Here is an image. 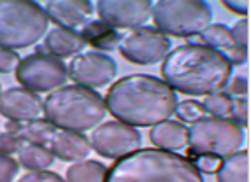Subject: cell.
Masks as SVG:
<instances>
[{
    "label": "cell",
    "mask_w": 251,
    "mask_h": 182,
    "mask_svg": "<svg viewBox=\"0 0 251 182\" xmlns=\"http://www.w3.org/2000/svg\"><path fill=\"white\" fill-rule=\"evenodd\" d=\"M46 11L35 2L0 0V49H25L48 33Z\"/></svg>",
    "instance_id": "cell-5"
},
{
    "label": "cell",
    "mask_w": 251,
    "mask_h": 182,
    "mask_svg": "<svg viewBox=\"0 0 251 182\" xmlns=\"http://www.w3.org/2000/svg\"><path fill=\"white\" fill-rule=\"evenodd\" d=\"M195 161H192L197 166L201 174H216L220 165H222L223 158L220 156H211V154H195Z\"/></svg>",
    "instance_id": "cell-28"
},
{
    "label": "cell",
    "mask_w": 251,
    "mask_h": 182,
    "mask_svg": "<svg viewBox=\"0 0 251 182\" xmlns=\"http://www.w3.org/2000/svg\"><path fill=\"white\" fill-rule=\"evenodd\" d=\"M44 104L37 93L25 88H9L0 95V114L11 121L28 123L42 116Z\"/></svg>",
    "instance_id": "cell-13"
},
{
    "label": "cell",
    "mask_w": 251,
    "mask_h": 182,
    "mask_svg": "<svg viewBox=\"0 0 251 182\" xmlns=\"http://www.w3.org/2000/svg\"><path fill=\"white\" fill-rule=\"evenodd\" d=\"M18 159L23 168L30 170V172H42L48 170L54 161V154L51 153L50 147L39 144H28L25 142L23 147L18 153Z\"/></svg>",
    "instance_id": "cell-20"
},
{
    "label": "cell",
    "mask_w": 251,
    "mask_h": 182,
    "mask_svg": "<svg viewBox=\"0 0 251 182\" xmlns=\"http://www.w3.org/2000/svg\"><path fill=\"white\" fill-rule=\"evenodd\" d=\"M230 33H232V39H234L235 46L248 47V44H250V23H248V20L237 21L230 28Z\"/></svg>",
    "instance_id": "cell-32"
},
{
    "label": "cell",
    "mask_w": 251,
    "mask_h": 182,
    "mask_svg": "<svg viewBox=\"0 0 251 182\" xmlns=\"http://www.w3.org/2000/svg\"><path fill=\"white\" fill-rule=\"evenodd\" d=\"M150 0H100L97 4V14L100 21L113 28H139L151 18Z\"/></svg>",
    "instance_id": "cell-12"
},
{
    "label": "cell",
    "mask_w": 251,
    "mask_h": 182,
    "mask_svg": "<svg viewBox=\"0 0 251 182\" xmlns=\"http://www.w3.org/2000/svg\"><path fill=\"white\" fill-rule=\"evenodd\" d=\"M56 132H58V128H56L54 124H51L50 121L35 119V121H28V123L21 124V130L18 135L23 138V142L50 147L54 135H56Z\"/></svg>",
    "instance_id": "cell-21"
},
{
    "label": "cell",
    "mask_w": 251,
    "mask_h": 182,
    "mask_svg": "<svg viewBox=\"0 0 251 182\" xmlns=\"http://www.w3.org/2000/svg\"><path fill=\"white\" fill-rule=\"evenodd\" d=\"M23 138L16 133L11 132H2L0 133V154H5V156H13L18 154L20 149L23 147Z\"/></svg>",
    "instance_id": "cell-26"
},
{
    "label": "cell",
    "mask_w": 251,
    "mask_h": 182,
    "mask_svg": "<svg viewBox=\"0 0 251 182\" xmlns=\"http://www.w3.org/2000/svg\"><path fill=\"white\" fill-rule=\"evenodd\" d=\"M84 39L81 37L79 32L75 30H67V28H53L46 33L44 44L39 46L37 53L50 54L54 58H71L74 54H81V51L84 49Z\"/></svg>",
    "instance_id": "cell-15"
},
{
    "label": "cell",
    "mask_w": 251,
    "mask_h": 182,
    "mask_svg": "<svg viewBox=\"0 0 251 182\" xmlns=\"http://www.w3.org/2000/svg\"><path fill=\"white\" fill-rule=\"evenodd\" d=\"M244 130L230 119L201 117L186 128V145L193 154H211L226 158L241 151Z\"/></svg>",
    "instance_id": "cell-7"
},
{
    "label": "cell",
    "mask_w": 251,
    "mask_h": 182,
    "mask_svg": "<svg viewBox=\"0 0 251 182\" xmlns=\"http://www.w3.org/2000/svg\"><path fill=\"white\" fill-rule=\"evenodd\" d=\"M105 111L128 126H155L176 112L177 95L162 79L153 75H126L109 88Z\"/></svg>",
    "instance_id": "cell-1"
},
{
    "label": "cell",
    "mask_w": 251,
    "mask_h": 182,
    "mask_svg": "<svg viewBox=\"0 0 251 182\" xmlns=\"http://www.w3.org/2000/svg\"><path fill=\"white\" fill-rule=\"evenodd\" d=\"M222 5L228 11L235 14H241V16H246L248 11H250V2L248 0H241V2H234V0H225L222 2Z\"/></svg>",
    "instance_id": "cell-35"
},
{
    "label": "cell",
    "mask_w": 251,
    "mask_h": 182,
    "mask_svg": "<svg viewBox=\"0 0 251 182\" xmlns=\"http://www.w3.org/2000/svg\"><path fill=\"white\" fill-rule=\"evenodd\" d=\"M216 175L218 182H250V153L237 151L223 158Z\"/></svg>",
    "instance_id": "cell-19"
},
{
    "label": "cell",
    "mask_w": 251,
    "mask_h": 182,
    "mask_svg": "<svg viewBox=\"0 0 251 182\" xmlns=\"http://www.w3.org/2000/svg\"><path fill=\"white\" fill-rule=\"evenodd\" d=\"M44 116L58 130L84 133L104 121L105 104L95 90L77 84L62 86L44 100Z\"/></svg>",
    "instance_id": "cell-4"
},
{
    "label": "cell",
    "mask_w": 251,
    "mask_h": 182,
    "mask_svg": "<svg viewBox=\"0 0 251 182\" xmlns=\"http://www.w3.org/2000/svg\"><path fill=\"white\" fill-rule=\"evenodd\" d=\"M223 93H226V95L230 96H235V98H244L248 93V79L244 77V75H235V77L228 79V83H226V86L223 88Z\"/></svg>",
    "instance_id": "cell-30"
},
{
    "label": "cell",
    "mask_w": 251,
    "mask_h": 182,
    "mask_svg": "<svg viewBox=\"0 0 251 182\" xmlns=\"http://www.w3.org/2000/svg\"><path fill=\"white\" fill-rule=\"evenodd\" d=\"M67 70L69 77L77 86L95 90V88L107 86L109 83H113L118 67L113 58L97 53V51H90V53L77 54L67 67Z\"/></svg>",
    "instance_id": "cell-11"
},
{
    "label": "cell",
    "mask_w": 251,
    "mask_h": 182,
    "mask_svg": "<svg viewBox=\"0 0 251 182\" xmlns=\"http://www.w3.org/2000/svg\"><path fill=\"white\" fill-rule=\"evenodd\" d=\"M90 144L100 156L120 159L141 147V133L122 121H107L93 130Z\"/></svg>",
    "instance_id": "cell-10"
},
{
    "label": "cell",
    "mask_w": 251,
    "mask_h": 182,
    "mask_svg": "<svg viewBox=\"0 0 251 182\" xmlns=\"http://www.w3.org/2000/svg\"><path fill=\"white\" fill-rule=\"evenodd\" d=\"M44 11L48 20L53 21L58 28L74 30L88 23L93 5L88 0H51L46 4Z\"/></svg>",
    "instance_id": "cell-14"
},
{
    "label": "cell",
    "mask_w": 251,
    "mask_h": 182,
    "mask_svg": "<svg viewBox=\"0 0 251 182\" xmlns=\"http://www.w3.org/2000/svg\"><path fill=\"white\" fill-rule=\"evenodd\" d=\"M163 83L190 96H209L222 91L232 77V65L223 53L202 44H184L163 58Z\"/></svg>",
    "instance_id": "cell-2"
},
{
    "label": "cell",
    "mask_w": 251,
    "mask_h": 182,
    "mask_svg": "<svg viewBox=\"0 0 251 182\" xmlns=\"http://www.w3.org/2000/svg\"><path fill=\"white\" fill-rule=\"evenodd\" d=\"M104 182H204L188 158L156 147L137 149L116 159Z\"/></svg>",
    "instance_id": "cell-3"
},
{
    "label": "cell",
    "mask_w": 251,
    "mask_h": 182,
    "mask_svg": "<svg viewBox=\"0 0 251 182\" xmlns=\"http://www.w3.org/2000/svg\"><path fill=\"white\" fill-rule=\"evenodd\" d=\"M81 37L84 39L86 46H92L99 51H114L120 46V33L116 28L109 26L100 20L88 21L81 30Z\"/></svg>",
    "instance_id": "cell-18"
},
{
    "label": "cell",
    "mask_w": 251,
    "mask_h": 182,
    "mask_svg": "<svg viewBox=\"0 0 251 182\" xmlns=\"http://www.w3.org/2000/svg\"><path fill=\"white\" fill-rule=\"evenodd\" d=\"M51 153L62 159V161H83L92 153L90 138L84 133L69 132V130H58L50 145Z\"/></svg>",
    "instance_id": "cell-16"
},
{
    "label": "cell",
    "mask_w": 251,
    "mask_h": 182,
    "mask_svg": "<svg viewBox=\"0 0 251 182\" xmlns=\"http://www.w3.org/2000/svg\"><path fill=\"white\" fill-rule=\"evenodd\" d=\"M171 39L150 26H139L132 30L118 46L123 58L135 65H155L163 62V58L171 53Z\"/></svg>",
    "instance_id": "cell-9"
},
{
    "label": "cell",
    "mask_w": 251,
    "mask_h": 182,
    "mask_svg": "<svg viewBox=\"0 0 251 182\" xmlns=\"http://www.w3.org/2000/svg\"><path fill=\"white\" fill-rule=\"evenodd\" d=\"M150 140L156 149L162 151H179L186 145V126L179 121H163L155 124L150 132Z\"/></svg>",
    "instance_id": "cell-17"
},
{
    "label": "cell",
    "mask_w": 251,
    "mask_h": 182,
    "mask_svg": "<svg viewBox=\"0 0 251 182\" xmlns=\"http://www.w3.org/2000/svg\"><path fill=\"white\" fill-rule=\"evenodd\" d=\"M69 79L63 60L50 54L34 53L23 58L16 68V81L32 93H50L65 86Z\"/></svg>",
    "instance_id": "cell-8"
},
{
    "label": "cell",
    "mask_w": 251,
    "mask_h": 182,
    "mask_svg": "<svg viewBox=\"0 0 251 182\" xmlns=\"http://www.w3.org/2000/svg\"><path fill=\"white\" fill-rule=\"evenodd\" d=\"M18 182H65L58 174H53V172H28L23 177L20 179Z\"/></svg>",
    "instance_id": "cell-33"
},
{
    "label": "cell",
    "mask_w": 251,
    "mask_h": 182,
    "mask_svg": "<svg viewBox=\"0 0 251 182\" xmlns=\"http://www.w3.org/2000/svg\"><path fill=\"white\" fill-rule=\"evenodd\" d=\"M199 41L202 46H207L211 49H216L220 53L230 49L234 44V39H232L230 28L222 23H216V25H209L204 32L199 35Z\"/></svg>",
    "instance_id": "cell-23"
},
{
    "label": "cell",
    "mask_w": 251,
    "mask_h": 182,
    "mask_svg": "<svg viewBox=\"0 0 251 182\" xmlns=\"http://www.w3.org/2000/svg\"><path fill=\"white\" fill-rule=\"evenodd\" d=\"M20 56L16 51L11 49H0V74H11L16 72L18 65H20Z\"/></svg>",
    "instance_id": "cell-31"
},
{
    "label": "cell",
    "mask_w": 251,
    "mask_h": 182,
    "mask_svg": "<svg viewBox=\"0 0 251 182\" xmlns=\"http://www.w3.org/2000/svg\"><path fill=\"white\" fill-rule=\"evenodd\" d=\"M0 95H2V88H0Z\"/></svg>",
    "instance_id": "cell-36"
},
{
    "label": "cell",
    "mask_w": 251,
    "mask_h": 182,
    "mask_svg": "<svg viewBox=\"0 0 251 182\" xmlns=\"http://www.w3.org/2000/svg\"><path fill=\"white\" fill-rule=\"evenodd\" d=\"M223 56L226 58V62L234 65H244L248 62V47H241V46H232L230 49L223 51Z\"/></svg>",
    "instance_id": "cell-34"
},
{
    "label": "cell",
    "mask_w": 251,
    "mask_h": 182,
    "mask_svg": "<svg viewBox=\"0 0 251 182\" xmlns=\"http://www.w3.org/2000/svg\"><path fill=\"white\" fill-rule=\"evenodd\" d=\"M202 107L207 114H211V117L228 119L232 112V98L223 91H218V93L205 96V100L202 102Z\"/></svg>",
    "instance_id": "cell-24"
},
{
    "label": "cell",
    "mask_w": 251,
    "mask_h": 182,
    "mask_svg": "<svg viewBox=\"0 0 251 182\" xmlns=\"http://www.w3.org/2000/svg\"><path fill=\"white\" fill-rule=\"evenodd\" d=\"M248 117H250V104L246 98H235L232 100V112L228 119L234 121L237 126L246 128L248 126Z\"/></svg>",
    "instance_id": "cell-27"
},
{
    "label": "cell",
    "mask_w": 251,
    "mask_h": 182,
    "mask_svg": "<svg viewBox=\"0 0 251 182\" xmlns=\"http://www.w3.org/2000/svg\"><path fill=\"white\" fill-rule=\"evenodd\" d=\"M20 174V163L13 156L0 154V182H13Z\"/></svg>",
    "instance_id": "cell-29"
},
{
    "label": "cell",
    "mask_w": 251,
    "mask_h": 182,
    "mask_svg": "<svg viewBox=\"0 0 251 182\" xmlns=\"http://www.w3.org/2000/svg\"><path fill=\"white\" fill-rule=\"evenodd\" d=\"M107 166L95 159L75 161L67 170V182H104Z\"/></svg>",
    "instance_id": "cell-22"
},
{
    "label": "cell",
    "mask_w": 251,
    "mask_h": 182,
    "mask_svg": "<svg viewBox=\"0 0 251 182\" xmlns=\"http://www.w3.org/2000/svg\"><path fill=\"white\" fill-rule=\"evenodd\" d=\"M151 18L163 35L190 39L211 25L213 9L201 0H162L151 7Z\"/></svg>",
    "instance_id": "cell-6"
},
{
    "label": "cell",
    "mask_w": 251,
    "mask_h": 182,
    "mask_svg": "<svg viewBox=\"0 0 251 182\" xmlns=\"http://www.w3.org/2000/svg\"><path fill=\"white\" fill-rule=\"evenodd\" d=\"M174 114L179 117L181 123L192 124L197 119H201V117H204L205 111H204V107H202L201 102H197V100H184V102L177 104Z\"/></svg>",
    "instance_id": "cell-25"
}]
</instances>
